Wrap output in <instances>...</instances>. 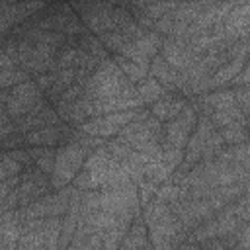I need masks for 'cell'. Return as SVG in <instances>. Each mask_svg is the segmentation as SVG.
Masks as SVG:
<instances>
[{"label": "cell", "mask_w": 250, "mask_h": 250, "mask_svg": "<svg viewBox=\"0 0 250 250\" xmlns=\"http://www.w3.org/2000/svg\"><path fill=\"white\" fill-rule=\"evenodd\" d=\"M143 221L156 250H176L189 238V232L184 229L172 207L158 199H152L143 207Z\"/></svg>", "instance_id": "obj_1"}, {"label": "cell", "mask_w": 250, "mask_h": 250, "mask_svg": "<svg viewBox=\"0 0 250 250\" xmlns=\"http://www.w3.org/2000/svg\"><path fill=\"white\" fill-rule=\"evenodd\" d=\"M86 98L90 102H111V100H139L137 84H133L117 62L109 57L100 62L96 72L84 84Z\"/></svg>", "instance_id": "obj_2"}, {"label": "cell", "mask_w": 250, "mask_h": 250, "mask_svg": "<svg viewBox=\"0 0 250 250\" xmlns=\"http://www.w3.org/2000/svg\"><path fill=\"white\" fill-rule=\"evenodd\" d=\"M86 29L98 37L115 31L133 20L127 2H70Z\"/></svg>", "instance_id": "obj_3"}, {"label": "cell", "mask_w": 250, "mask_h": 250, "mask_svg": "<svg viewBox=\"0 0 250 250\" xmlns=\"http://www.w3.org/2000/svg\"><path fill=\"white\" fill-rule=\"evenodd\" d=\"M129 148L145 154L150 160L162 158V139H164V123L158 121L148 107L141 113V117L133 123H129L119 137H115Z\"/></svg>", "instance_id": "obj_4"}, {"label": "cell", "mask_w": 250, "mask_h": 250, "mask_svg": "<svg viewBox=\"0 0 250 250\" xmlns=\"http://www.w3.org/2000/svg\"><path fill=\"white\" fill-rule=\"evenodd\" d=\"M45 105H49V102L45 100V94L35 80H27L0 92V109L6 111L12 119H21L29 113L43 109Z\"/></svg>", "instance_id": "obj_5"}, {"label": "cell", "mask_w": 250, "mask_h": 250, "mask_svg": "<svg viewBox=\"0 0 250 250\" xmlns=\"http://www.w3.org/2000/svg\"><path fill=\"white\" fill-rule=\"evenodd\" d=\"M53 189L51 186V176H47L45 172H41L35 166L25 168V172L21 174V182L20 186L4 199H0L2 203V211H18L21 207H27L29 203L49 195Z\"/></svg>", "instance_id": "obj_6"}, {"label": "cell", "mask_w": 250, "mask_h": 250, "mask_svg": "<svg viewBox=\"0 0 250 250\" xmlns=\"http://www.w3.org/2000/svg\"><path fill=\"white\" fill-rule=\"evenodd\" d=\"M92 150L86 148L78 139L64 143L57 148V158H55V170L51 174V186L53 189H62L66 186H72L76 176L80 174L88 154Z\"/></svg>", "instance_id": "obj_7"}, {"label": "cell", "mask_w": 250, "mask_h": 250, "mask_svg": "<svg viewBox=\"0 0 250 250\" xmlns=\"http://www.w3.org/2000/svg\"><path fill=\"white\" fill-rule=\"evenodd\" d=\"M100 209L125 221H135L143 215L141 195L137 184H125L119 188L100 189Z\"/></svg>", "instance_id": "obj_8"}, {"label": "cell", "mask_w": 250, "mask_h": 250, "mask_svg": "<svg viewBox=\"0 0 250 250\" xmlns=\"http://www.w3.org/2000/svg\"><path fill=\"white\" fill-rule=\"evenodd\" d=\"M74 193V186H66L62 189H53L49 195L29 203L27 207L18 209L20 221H31V219H51V217H64V213L70 207V199Z\"/></svg>", "instance_id": "obj_9"}, {"label": "cell", "mask_w": 250, "mask_h": 250, "mask_svg": "<svg viewBox=\"0 0 250 250\" xmlns=\"http://www.w3.org/2000/svg\"><path fill=\"white\" fill-rule=\"evenodd\" d=\"M172 211L176 213V217L180 219V223L184 225V229L191 234L199 225H203L205 221L215 217V209L209 205L207 199H199V197H189L186 193L180 195L178 201H174Z\"/></svg>", "instance_id": "obj_10"}, {"label": "cell", "mask_w": 250, "mask_h": 250, "mask_svg": "<svg viewBox=\"0 0 250 250\" xmlns=\"http://www.w3.org/2000/svg\"><path fill=\"white\" fill-rule=\"evenodd\" d=\"M197 119H199V115H197L195 107L189 102V105L176 119L164 123V139H162V145L186 150L188 141H189V137H191V133H193V129L197 125Z\"/></svg>", "instance_id": "obj_11"}, {"label": "cell", "mask_w": 250, "mask_h": 250, "mask_svg": "<svg viewBox=\"0 0 250 250\" xmlns=\"http://www.w3.org/2000/svg\"><path fill=\"white\" fill-rule=\"evenodd\" d=\"M162 43H164V37L156 31H146L141 39L133 41L131 45H127L119 55L145 66V68H150V62L156 55H160V49H162Z\"/></svg>", "instance_id": "obj_12"}, {"label": "cell", "mask_w": 250, "mask_h": 250, "mask_svg": "<svg viewBox=\"0 0 250 250\" xmlns=\"http://www.w3.org/2000/svg\"><path fill=\"white\" fill-rule=\"evenodd\" d=\"M47 2H2L0 4V31L2 35L10 33L14 27L21 25L29 18H33L39 10H43Z\"/></svg>", "instance_id": "obj_13"}, {"label": "cell", "mask_w": 250, "mask_h": 250, "mask_svg": "<svg viewBox=\"0 0 250 250\" xmlns=\"http://www.w3.org/2000/svg\"><path fill=\"white\" fill-rule=\"evenodd\" d=\"M160 57L180 72H188L195 64V61L199 59V55L191 49V45L188 41L174 39V37L164 39L162 49H160Z\"/></svg>", "instance_id": "obj_14"}, {"label": "cell", "mask_w": 250, "mask_h": 250, "mask_svg": "<svg viewBox=\"0 0 250 250\" xmlns=\"http://www.w3.org/2000/svg\"><path fill=\"white\" fill-rule=\"evenodd\" d=\"M223 31L232 41L250 39V2H234L232 10L223 20Z\"/></svg>", "instance_id": "obj_15"}, {"label": "cell", "mask_w": 250, "mask_h": 250, "mask_svg": "<svg viewBox=\"0 0 250 250\" xmlns=\"http://www.w3.org/2000/svg\"><path fill=\"white\" fill-rule=\"evenodd\" d=\"M188 105H189V98H188V96H184V94H180V92H168V94L162 96L158 102H154L148 109H150V113H152L158 121L168 123V121L176 119Z\"/></svg>", "instance_id": "obj_16"}, {"label": "cell", "mask_w": 250, "mask_h": 250, "mask_svg": "<svg viewBox=\"0 0 250 250\" xmlns=\"http://www.w3.org/2000/svg\"><path fill=\"white\" fill-rule=\"evenodd\" d=\"M248 57H250V49L242 51V53L236 55L232 61L225 62V64L209 78V82H207V92H211V90H215V88H221V86H225V84H232V82L238 78V74L244 70V64H246Z\"/></svg>", "instance_id": "obj_17"}, {"label": "cell", "mask_w": 250, "mask_h": 250, "mask_svg": "<svg viewBox=\"0 0 250 250\" xmlns=\"http://www.w3.org/2000/svg\"><path fill=\"white\" fill-rule=\"evenodd\" d=\"M21 236V221L18 211H2V227H0V250H14L20 244Z\"/></svg>", "instance_id": "obj_18"}, {"label": "cell", "mask_w": 250, "mask_h": 250, "mask_svg": "<svg viewBox=\"0 0 250 250\" xmlns=\"http://www.w3.org/2000/svg\"><path fill=\"white\" fill-rule=\"evenodd\" d=\"M146 246H150V236H148L146 225H145L143 215H141L131 223L119 250H145Z\"/></svg>", "instance_id": "obj_19"}, {"label": "cell", "mask_w": 250, "mask_h": 250, "mask_svg": "<svg viewBox=\"0 0 250 250\" xmlns=\"http://www.w3.org/2000/svg\"><path fill=\"white\" fill-rule=\"evenodd\" d=\"M170 90L168 88H164L158 80H154L152 76H148V78H145L141 84H137V96H139V100L143 102V105L145 107H150L154 102H158L162 96H166Z\"/></svg>", "instance_id": "obj_20"}, {"label": "cell", "mask_w": 250, "mask_h": 250, "mask_svg": "<svg viewBox=\"0 0 250 250\" xmlns=\"http://www.w3.org/2000/svg\"><path fill=\"white\" fill-rule=\"evenodd\" d=\"M31 152V160L33 166L39 168L41 172H45L47 176L53 174L55 170V158H57V148L53 146H27Z\"/></svg>", "instance_id": "obj_21"}, {"label": "cell", "mask_w": 250, "mask_h": 250, "mask_svg": "<svg viewBox=\"0 0 250 250\" xmlns=\"http://www.w3.org/2000/svg\"><path fill=\"white\" fill-rule=\"evenodd\" d=\"M209 117H211V121H213V125L217 129H225V127H230V125H238V123H250V119L238 109V105H232V107L215 111Z\"/></svg>", "instance_id": "obj_22"}, {"label": "cell", "mask_w": 250, "mask_h": 250, "mask_svg": "<svg viewBox=\"0 0 250 250\" xmlns=\"http://www.w3.org/2000/svg\"><path fill=\"white\" fill-rule=\"evenodd\" d=\"M217 156L229 160V162H234L238 166H242L248 174H250V143H244V145H234V146H225L217 152Z\"/></svg>", "instance_id": "obj_23"}, {"label": "cell", "mask_w": 250, "mask_h": 250, "mask_svg": "<svg viewBox=\"0 0 250 250\" xmlns=\"http://www.w3.org/2000/svg\"><path fill=\"white\" fill-rule=\"evenodd\" d=\"M219 131H221V137L227 146L250 143V123H238V125H230V127H225Z\"/></svg>", "instance_id": "obj_24"}, {"label": "cell", "mask_w": 250, "mask_h": 250, "mask_svg": "<svg viewBox=\"0 0 250 250\" xmlns=\"http://www.w3.org/2000/svg\"><path fill=\"white\" fill-rule=\"evenodd\" d=\"M111 59L117 62V66L123 70V74H125L133 84H141L145 78H148V68H145V66L133 62V61H129V59H125V57H121V55H113Z\"/></svg>", "instance_id": "obj_25"}, {"label": "cell", "mask_w": 250, "mask_h": 250, "mask_svg": "<svg viewBox=\"0 0 250 250\" xmlns=\"http://www.w3.org/2000/svg\"><path fill=\"white\" fill-rule=\"evenodd\" d=\"M27 80H33V76L27 70H23L21 66L12 68V70H0V88L2 90H10V88L23 84Z\"/></svg>", "instance_id": "obj_26"}, {"label": "cell", "mask_w": 250, "mask_h": 250, "mask_svg": "<svg viewBox=\"0 0 250 250\" xmlns=\"http://www.w3.org/2000/svg\"><path fill=\"white\" fill-rule=\"evenodd\" d=\"M27 166H23L21 162H18L16 158H12L8 152H2V164H0V180H8L14 176H20L25 172Z\"/></svg>", "instance_id": "obj_27"}, {"label": "cell", "mask_w": 250, "mask_h": 250, "mask_svg": "<svg viewBox=\"0 0 250 250\" xmlns=\"http://www.w3.org/2000/svg\"><path fill=\"white\" fill-rule=\"evenodd\" d=\"M232 207H234L236 217H238L242 223H250V186H248L246 191L232 203Z\"/></svg>", "instance_id": "obj_28"}, {"label": "cell", "mask_w": 250, "mask_h": 250, "mask_svg": "<svg viewBox=\"0 0 250 250\" xmlns=\"http://www.w3.org/2000/svg\"><path fill=\"white\" fill-rule=\"evenodd\" d=\"M234 100L238 109L250 119V84L248 86H234Z\"/></svg>", "instance_id": "obj_29"}, {"label": "cell", "mask_w": 250, "mask_h": 250, "mask_svg": "<svg viewBox=\"0 0 250 250\" xmlns=\"http://www.w3.org/2000/svg\"><path fill=\"white\" fill-rule=\"evenodd\" d=\"M234 86H248L250 84V57H248V61H246V64H244V70L238 74V78L232 82Z\"/></svg>", "instance_id": "obj_30"}, {"label": "cell", "mask_w": 250, "mask_h": 250, "mask_svg": "<svg viewBox=\"0 0 250 250\" xmlns=\"http://www.w3.org/2000/svg\"><path fill=\"white\" fill-rule=\"evenodd\" d=\"M176 250H203L197 242H191V240H188V242H184L182 246H178Z\"/></svg>", "instance_id": "obj_31"}]
</instances>
